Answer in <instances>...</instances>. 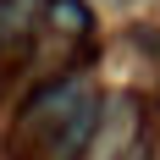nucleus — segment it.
Wrapping results in <instances>:
<instances>
[{"instance_id":"nucleus-2","label":"nucleus","mask_w":160,"mask_h":160,"mask_svg":"<svg viewBox=\"0 0 160 160\" xmlns=\"http://www.w3.org/2000/svg\"><path fill=\"white\" fill-rule=\"evenodd\" d=\"M50 28H61V33H88L94 17H88L83 0H50Z\"/></svg>"},{"instance_id":"nucleus-1","label":"nucleus","mask_w":160,"mask_h":160,"mask_svg":"<svg viewBox=\"0 0 160 160\" xmlns=\"http://www.w3.org/2000/svg\"><path fill=\"white\" fill-rule=\"evenodd\" d=\"M94 127H99V99L83 88V99L72 105V116H66L61 127H55V138H50V160H78L83 144L94 138Z\"/></svg>"}]
</instances>
